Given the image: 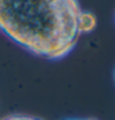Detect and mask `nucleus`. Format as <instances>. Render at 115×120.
Returning <instances> with one entry per match:
<instances>
[{"mask_svg":"<svg viewBox=\"0 0 115 120\" xmlns=\"http://www.w3.org/2000/svg\"><path fill=\"white\" fill-rule=\"evenodd\" d=\"M79 0H0V32L31 55L61 61L81 35Z\"/></svg>","mask_w":115,"mask_h":120,"instance_id":"nucleus-1","label":"nucleus"},{"mask_svg":"<svg viewBox=\"0 0 115 120\" xmlns=\"http://www.w3.org/2000/svg\"><path fill=\"white\" fill-rule=\"evenodd\" d=\"M96 25H98V20H96V16L94 12L82 9V11L79 12V16H78V21H77L79 35L82 36V35L92 34L96 29Z\"/></svg>","mask_w":115,"mask_h":120,"instance_id":"nucleus-2","label":"nucleus"},{"mask_svg":"<svg viewBox=\"0 0 115 120\" xmlns=\"http://www.w3.org/2000/svg\"><path fill=\"white\" fill-rule=\"evenodd\" d=\"M0 120H42L33 115H26V114H11L7 116H4Z\"/></svg>","mask_w":115,"mask_h":120,"instance_id":"nucleus-3","label":"nucleus"},{"mask_svg":"<svg viewBox=\"0 0 115 120\" xmlns=\"http://www.w3.org/2000/svg\"><path fill=\"white\" fill-rule=\"evenodd\" d=\"M64 120H96L94 118H69V119H64Z\"/></svg>","mask_w":115,"mask_h":120,"instance_id":"nucleus-4","label":"nucleus"}]
</instances>
